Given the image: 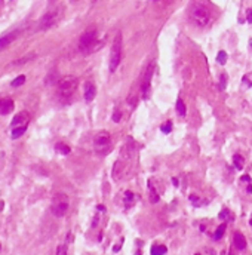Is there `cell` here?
<instances>
[{"mask_svg":"<svg viewBox=\"0 0 252 255\" xmlns=\"http://www.w3.org/2000/svg\"><path fill=\"white\" fill-rule=\"evenodd\" d=\"M93 147H95V152L98 153L99 156H105L111 152L113 148V141H111V135L107 131H101L95 135L93 138Z\"/></svg>","mask_w":252,"mask_h":255,"instance_id":"6da1fadb","label":"cell"},{"mask_svg":"<svg viewBox=\"0 0 252 255\" xmlns=\"http://www.w3.org/2000/svg\"><path fill=\"white\" fill-rule=\"evenodd\" d=\"M190 19L199 27H206L211 21V13L206 7L200 3H194L190 11Z\"/></svg>","mask_w":252,"mask_h":255,"instance_id":"7a4b0ae2","label":"cell"},{"mask_svg":"<svg viewBox=\"0 0 252 255\" xmlns=\"http://www.w3.org/2000/svg\"><path fill=\"white\" fill-rule=\"evenodd\" d=\"M122 60V33H117L113 45H111V52H110V71L114 73L120 64Z\"/></svg>","mask_w":252,"mask_h":255,"instance_id":"3957f363","label":"cell"},{"mask_svg":"<svg viewBox=\"0 0 252 255\" xmlns=\"http://www.w3.org/2000/svg\"><path fill=\"white\" fill-rule=\"evenodd\" d=\"M77 89V79L76 77H65L59 82L58 86V97L61 98L62 101H68L70 98L73 97V94Z\"/></svg>","mask_w":252,"mask_h":255,"instance_id":"277c9868","label":"cell"},{"mask_svg":"<svg viewBox=\"0 0 252 255\" xmlns=\"http://www.w3.org/2000/svg\"><path fill=\"white\" fill-rule=\"evenodd\" d=\"M52 214L55 217H64L68 211V197L64 193H58L54 196V200H52Z\"/></svg>","mask_w":252,"mask_h":255,"instance_id":"5b68a950","label":"cell"},{"mask_svg":"<svg viewBox=\"0 0 252 255\" xmlns=\"http://www.w3.org/2000/svg\"><path fill=\"white\" fill-rule=\"evenodd\" d=\"M59 18H61V9L59 7L54 9V11H49L46 15H43V18L40 19L39 30H49L50 27H54L59 21Z\"/></svg>","mask_w":252,"mask_h":255,"instance_id":"8992f818","label":"cell"},{"mask_svg":"<svg viewBox=\"0 0 252 255\" xmlns=\"http://www.w3.org/2000/svg\"><path fill=\"white\" fill-rule=\"evenodd\" d=\"M153 73H154V64H150L144 73V77H142L141 82V97L144 99H147L150 97V92H151V79H153Z\"/></svg>","mask_w":252,"mask_h":255,"instance_id":"52a82bcc","label":"cell"},{"mask_svg":"<svg viewBox=\"0 0 252 255\" xmlns=\"http://www.w3.org/2000/svg\"><path fill=\"white\" fill-rule=\"evenodd\" d=\"M95 42H97V30L95 28H89V30H86L82 34V37H80V40H79L80 51L88 52L95 45Z\"/></svg>","mask_w":252,"mask_h":255,"instance_id":"ba28073f","label":"cell"},{"mask_svg":"<svg viewBox=\"0 0 252 255\" xmlns=\"http://www.w3.org/2000/svg\"><path fill=\"white\" fill-rule=\"evenodd\" d=\"M28 122H30V114L28 111H21L13 117L12 120V126L18 128V126H28Z\"/></svg>","mask_w":252,"mask_h":255,"instance_id":"9c48e42d","label":"cell"},{"mask_svg":"<svg viewBox=\"0 0 252 255\" xmlns=\"http://www.w3.org/2000/svg\"><path fill=\"white\" fill-rule=\"evenodd\" d=\"M18 34H19V31H11V33H7V34L0 37V51L7 48L9 45H12V42L18 37Z\"/></svg>","mask_w":252,"mask_h":255,"instance_id":"30bf717a","label":"cell"},{"mask_svg":"<svg viewBox=\"0 0 252 255\" xmlns=\"http://www.w3.org/2000/svg\"><path fill=\"white\" fill-rule=\"evenodd\" d=\"M83 97L86 99L88 103H91L93 101V98L97 97V86L91 83V82H88L86 85H85V92H83Z\"/></svg>","mask_w":252,"mask_h":255,"instance_id":"8fae6325","label":"cell"},{"mask_svg":"<svg viewBox=\"0 0 252 255\" xmlns=\"http://www.w3.org/2000/svg\"><path fill=\"white\" fill-rule=\"evenodd\" d=\"M13 110L12 99H0V114H9Z\"/></svg>","mask_w":252,"mask_h":255,"instance_id":"7c38bea8","label":"cell"},{"mask_svg":"<svg viewBox=\"0 0 252 255\" xmlns=\"http://www.w3.org/2000/svg\"><path fill=\"white\" fill-rule=\"evenodd\" d=\"M233 242H234V246L237 249H245L246 248V239H245V236L242 234V233H234V237H233Z\"/></svg>","mask_w":252,"mask_h":255,"instance_id":"4fadbf2b","label":"cell"},{"mask_svg":"<svg viewBox=\"0 0 252 255\" xmlns=\"http://www.w3.org/2000/svg\"><path fill=\"white\" fill-rule=\"evenodd\" d=\"M233 163H234V168L236 169H243V166H245V159L242 154H234L233 156Z\"/></svg>","mask_w":252,"mask_h":255,"instance_id":"5bb4252c","label":"cell"},{"mask_svg":"<svg viewBox=\"0 0 252 255\" xmlns=\"http://www.w3.org/2000/svg\"><path fill=\"white\" fill-rule=\"evenodd\" d=\"M166 246H163V245H154V246H151V251H150V254L151 255H165L166 254Z\"/></svg>","mask_w":252,"mask_h":255,"instance_id":"9a60e30c","label":"cell"},{"mask_svg":"<svg viewBox=\"0 0 252 255\" xmlns=\"http://www.w3.org/2000/svg\"><path fill=\"white\" fill-rule=\"evenodd\" d=\"M27 131V126H18V128H13V131H12V138L13 140H17V138H19L21 135H24V132Z\"/></svg>","mask_w":252,"mask_h":255,"instance_id":"2e32d148","label":"cell"},{"mask_svg":"<svg viewBox=\"0 0 252 255\" xmlns=\"http://www.w3.org/2000/svg\"><path fill=\"white\" fill-rule=\"evenodd\" d=\"M55 148H56V152H59L61 154H68V153L71 152V148L67 144H64V142H58L55 146Z\"/></svg>","mask_w":252,"mask_h":255,"instance_id":"e0dca14e","label":"cell"},{"mask_svg":"<svg viewBox=\"0 0 252 255\" xmlns=\"http://www.w3.org/2000/svg\"><path fill=\"white\" fill-rule=\"evenodd\" d=\"M148 191H150V200L153 202V203L159 202V195L156 193V190H154V187L151 185V182H148Z\"/></svg>","mask_w":252,"mask_h":255,"instance_id":"ac0fdd59","label":"cell"},{"mask_svg":"<svg viewBox=\"0 0 252 255\" xmlns=\"http://www.w3.org/2000/svg\"><path fill=\"white\" fill-rule=\"evenodd\" d=\"M226 229H227V223H222V224L220 225V227H218V229L215 230L214 239H216V240H218V239H221L222 234H224V231H226Z\"/></svg>","mask_w":252,"mask_h":255,"instance_id":"d6986e66","label":"cell"},{"mask_svg":"<svg viewBox=\"0 0 252 255\" xmlns=\"http://www.w3.org/2000/svg\"><path fill=\"white\" fill-rule=\"evenodd\" d=\"M177 111H178V114L183 116V117H184L185 113H187V110H185V104H184V101H183L181 98L177 101Z\"/></svg>","mask_w":252,"mask_h":255,"instance_id":"ffe728a7","label":"cell"},{"mask_svg":"<svg viewBox=\"0 0 252 255\" xmlns=\"http://www.w3.org/2000/svg\"><path fill=\"white\" fill-rule=\"evenodd\" d=\"M240 182H246V191L248 193H252V182H251V178L248 175H243L240 178Z\"/></svg>","mask_w":252,"mask_h":255,"instance_id":"44dd1931","label":"cell"},{"mask_svg":"<svg viewBox=\"0 0 252 255\" xmlns=\"http://www.w3.org/2000/svg\"><path fill=\"white\" fill-rule=\"evenodd\" d=\"M125 203H126V208H129L134 203V193L132 191H126L125 193Z\"/></svg>","mask_w":252,"mask_h":255,"instance_id":"7402d4cb","label":"cell"},{"mask_svg":"<svg viewBox=\"0 0 252 255\" xmlns=\"http://www.w3.org/2000/svg\"><path fill=\"white\" fill-rule=\"evenodd\" d=\"M216 61H218V64L224 65V64L227 62V54H226L224 51H220V52H218V56H216Z\"/></svg>","mask_w":252,"mask_h":255,"instance_id":"603a6c76","label":"cell"},{"mask_svg":"<svg viewBox=\"0 0 252 255\" xmlns=\"http://www.w3.org/2000/svg\"><path fill=\"white\" fill-rule=\"evenodd\" d=\"M160 129H162V132H163V134H169V132L172 131V122H171V120L165 122V123L162 125V128H160Z\"/></svg>","mask_w":252,"mask_h":255,"instance_id":"cb8c5ba5","label":"cell"},{"mask_svg":"<svg viewBox=\"0 0 252 255\" xmlns=\"http://www.w3.org/2000/svg\"><path fill=\"white\" fill-rule=\"evenodd\" d=\"M24 82H25V76H19V77H17V79L12 82V86H13V88H17V86L22 85Z\"/></svg>","mask_w":252,"mask_h":255,"instance_id":"d4e9b609","label":"cell"},{"mask_svg":"<svg viewBox=\"0 0 252 255\" xmlns=\"http://www.w3.org/2000/svg\"><path fill=\"white\" fill-rule=\"evenodd\" d=\"M190 202L193 203V205H196V206H199V205L202 203V202L199 200V197H197L196 195H191V196H190Z\"/></svg>","mask_w":252,"mask_h":255,"instance_id":"484cf974","label":"cell"},{"mask_svg":"<svg viewBox=\"0 0 252 255\" xmlns=\"http://www.w3.org/2000/svg\"><path fill=\"white\" fill-rule=\"evenodd\" d=\"M120 119H122V113H120L119 110H116V111L113 113V120H114V122H120Z\"/></svg>","mask_w":252,"mask_h":255,"instance_id":"4316f807","label":"cell"},{"mask_svg":"<svg viewBox=\"0 0 252 255\" xmlns=\"http://www.w3.org/2000/svg\"><path fill=\"white\" fill-rule=\"evenodd\" d=\"M243 80H245V83H246V85L252 86V73H251V74H246L245 77H243Z\"/></svg>","mask_w":252,"mask_h":255,"instance_id":"83f0119b","label":"cell"},{"mask_svg":"<svg viewBox=\"0 0 252 255\" xmlns=\"http://www.w3.org/2000/svg\"><path fill=\"white\" fill-rule=\"evenodd\" d=\"M246 21L252 24V7H249V9H248V12H246Z\"/></svg>","mask_w":252,"mask_h":255,"instance_id":"f1b7e54d","label":"cell"},{"mask_svg":"<svg viewBox=\"0 0 252 255\" xmlns=\"http://www.w3.org/2000/svg\"><path fill=\"white\" fill-rule=\"evenodd\" d=\"M65 251H67V248L62 245V246H59V249H58V255H65Z\"/></svg>","mask_w":252,"mask_h":255,"instance_id":"f546056e","label":"cell"},{"mask_svg":"<svg viewBox=\"0 0 252 255\" xmlns=\"http://www.w3.org/2000/svg\"><path fill=\"white\" fill-rule=\"evenodd\" d=\"M226 79H227V77H226V74H222V76H221V88H222V89L226 88Z\"/></svg>","mask_w":252,"mask_h":255,"instance_id":"4dcf8cb0","label":"cell"},{"mask_svg":"<svg viewBox=\"0 0 252 255\" xmlns=\"http://www.w3.org/2000/svg\"><path fill=\"white\" fill-rule=\"evenodd\" d=\"M172 182H174V185H178V180H177V178H174Z\"/></svg>","mask_w":252,"mask_h":255,"instance_id":"1f68e13d","label":"cell"},{"mask_svg":"<svg viewBox=\"0 0 252 255\" xmlns=\"http://www.w3.org/2000/svg\"><path fill=\"white\" fill-rule=\"evenodd\" d=\"M249 45H251V48H252V39H251V42H249Z\"/></svg>","mask_w":252,"mask_h":255,"instance_id":"d6a6232c","label":"cell"},{"mask_svg":"<svg viewBox=\"0 0 252 255\" xmlns=\"http://www.w3.org/2000/svg\"><path fill=\"white\" fill-rule=\"evenodd\" d=\"M2 206H3V203H0V209H2Z\"/></svg>","mask_w":252,"mask_h":255,"instance_id":"836d02e7","label":"cell"},{"mask_svg":"<svg viewBox=\"0 0 252 255\" xmlns=\"http://www.w3.org/2000/svg\"><path fill=\"white\" fill-rule=\"evenodd\" d=\"M0 249H2V245H0Z\"/></svg>","mask_w":252,"mask_h":255,"instance_id":"e575fe53","label":"cell"},{"mask_svg":"<svg viewBox=\"0 0 252 255\" xmlns=\"http://www.w3.org/2000/svg\"><path fill=\"white\" fill-rule=\"evenodd\" d=\"M196 255H199V254H196Z\"/></svg>","mask_w":252,"mask_h":255,"instance_id":"d590c367","label":"cell"}]
</instances>
